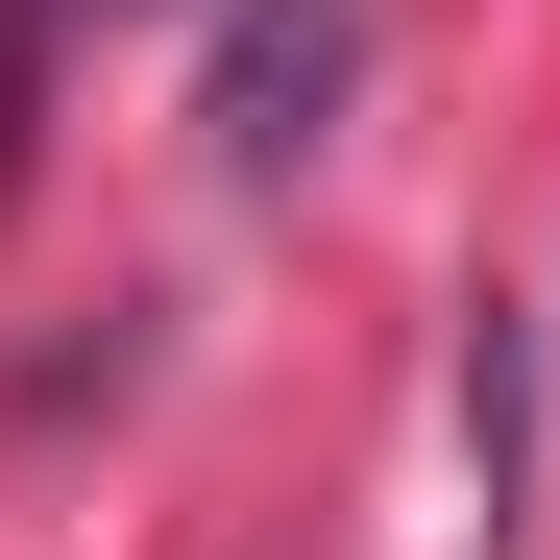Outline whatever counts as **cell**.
<instances>
[{"mask_svg":"<svg viewBox=\"0 0 560 560\" xmlns=\"http://www.w3.org/2000/svg\"><path fill=\"white\" fill-rule=\"evenodd\" d=\"M341 73H365V0H220V171L268 196V171H317V122H341Z\"/></svg>","mask_w":560,"mask_h":560,"instance_id":"1","label":"cell"},{"mask_svg":"<svg viewBox=\"0 0 560 560\" xmlns=\"http://www.w3.org/2000/svg\"><path fill=\"white\" fill-rule=\"evenodd\" d=\"M463 463H488V512H536V317L488 293V341H463Z\"/></svg>","mask_w":560,"mask_h":560,"instance_id":"2","label":"cell"},{"mask_svg":"<svg viewBox=\"0 0 560 560\" xmlns=\"http://www.w3.org/2000/svg\"><path fill=\"white\" fill-rule=\"evenodd\" d=\"M25 49H49V0H0V171H25Z\"/></svg>","mask_w":560,"mask_h":560,"instance_id":"3","label":"cell"}]
</instances>
